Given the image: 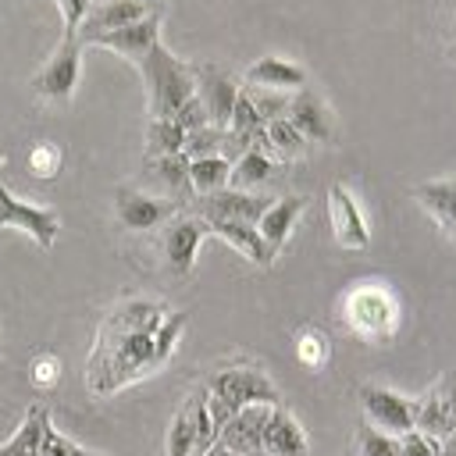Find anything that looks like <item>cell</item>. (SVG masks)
I'll list each match as a JSON object with an SVG mask.
<instances>
[{"mask_svg": "<svg viewBox=\"0 0 456 456\" xmlns=\"http://www.w3.org/2000/svg\"><path fill=\"white\" fill-rule=\"evenodd\" d=\"M28 378H32V385L50 388V385L61 378V363H57V356H50V353L36 356V360H32V367H28Z\"/></svg>", "mask_w": 456, "mask_h": 456, "instance_id": "74e56055", "label": "cell"}, {"mask_svg": "<svg viewBox=\"0 0 456 456\" xmlns=\"http://www.w3.org/2000/svg\"><path fill=\"white\" fill-rule=\"evenodd\" d=\"M146 171H150L164 189H171V192H178V196L192 192V189H189V157H185V153L150 157V160H146Z\"/></svg>", "mask_w": 456, "mask_h": 456, "instance_id": "484cf974", "label": "cell"}, {"mask_svg": "<svg viewBox=\"0 0 456 456\" xmlns=\"http://www.w3.org/2000/svg\"><path fill=\"white\" fill-rule=\"evenodd\" d=\"M260 445H264V456H306V449H310L299 420L281 406H271Z\"/></svg>", "mask_w": 456, "mask_h": 456, "instance_id": "ac0fdd59", "label": "cell"}, {"mask_svg": "<svg viewBox=\"0 0 456 456\" xmlns=\"http://www.w3.org/2000/svg\"><path fill=\"white\" fill-rule=\"evenodd\" d=\"M360 406L370 428L399 438L406 431H413V399H403L381 385H363L360 388Z\"/></svg>", "mask_w": 456, "mask_h": 456, "instance_id": "ba28073f", "label": "cell"}, {"mask_svg": "<svg viewBox=\"0 0 456 456\" xmlns=\"http://www.w3.org/2000/svg\"><path fill=\"white\" fill-rule=\"evenodd\" d=\"M303 207H306V196H281V200H271V207H267L264 217L256 221V232H260V239L267 242V249H271L274 256L281 253L285 239L292 235V228H296V221H299V214H303Z\"/></svg>", "mask_w": 456, "mask_h": 456, "instance_id": "d6986e66", "label": "cell"}, {"mask_svg": "<svg viewBox=\"0 0 456 456\" xmlns=\"http://www.w3.org/2000/svg\"><path fill=\"white\" fill-rule=\"evenodd\" d=\"M207 235V221L196 214H175L160 232V253L175 274H189L196 264V249Z\"/></svg>", "mask_w": 456, "mask_h": 456, "instance_id": "9c48e42d", "label": "cell"}, {"mask_svg": "<svg viewBox=\"0 0 456 456\" xmlns=\"http://www.w3.org/2000/svg\"><path fill=\"white\" fill-rule=\"evenodd\" d=\"M267 207H271V196L242 192V189H217V192L196 200V217H203V221H246V224H256Z\"/></svg>", "mask_w": 456, "mask_h": 456, "instance_id": "30bf717a", "label": "cell"}, {"mask_svg": "<svg viewBox=\"0 0 456 456\" xmlns=\"http://www.w3.org/2000/svg\"><path fill=\"white\" fill-rule=\"evenodd\" d=\"M61 160H64V153H61L57 142H36L28 150V171L36 178H53L61 171Z\"/></svg>", "mask_w": 456, "mask_h": 456, "instance_id": "d6a6232c", "label": "cell"}, {"mask_svg": "<svg viewBox=\"0 0 456 456\" xmlns=\"http://www.w3.org/2000/svg\"><path fill=\"white\" fill-rule=\"evenodd\" d=\"M142 82H146V100H150V118H175V110L196 96V78L192 64L178 61L164 43H157L142 61H139Z\"/></svg>", "mask_w": 456, "mask_h": 456, "instance_id": "3957f363", "label": "cell"}, {"mask_svg": "<svg viewBox=\"0 0 456 456\" xmlns=\"http://www.w3.org/2000/svg\"><path fill=\"white\" fill-rule=\"evenodd\" d=\"M221 139H224V128H214V125L196 128V132L185 135L182 153H185L189 160H200V157H221Z\"/></svg>", "mask_w": 456, "mask_h": 456, "instance_id": "f546056e", "label": "cell"}, {"mask_svg": "<svg viewBox=\"0 0 456 456\" xmlns=\"http://www.w3.org/2000/svg\"><path fill=\"white\" fill-rule=\"evenodd\" d=\"M456 428V370H449L428 395L413 399V431L431 442H442Z\"/></svg>", "mask_w": 456, "mask_h": 456, "instance_id": "8992f818", "label": "cell"}, {"mask_svg": "<svg viewBox=\"0 0 456 456\" xmlns=\"http://www.w3.org/2000/svg\"><path fill=\"white\" fill-rule=\"evenodd\" d=\"M264 139H267V157L271 160H292L306 153V139L299 135V128L289 118H274L264 125Z\"/></svg>", "mask_w": 456, "mask_h": 456, "instance_id": "603a6c76", "label": "cell"}, {"mask_svg": "<svg viewBox=\"0 0 456 456\" xmlns=\"http://www.w3.org/2000/svg\"><path fill=\"white\" fill-rule=\"evenodd\" d=\"M246 86H260V89H278V93H299L306 89V71L285 57H260L256 64L246 68Z\"/></svg>", "mask_w": 456, "mask_h": 456, "instance_id": "ffe728a7", "label": "cell"}, {"mask_svg": "<svg viewBox=\"0 0 456 456\" xmlns=\"http://www.w3.org/2000/svg\"><path fill=\"white\" fill-rule=\"evenodd\" d=\"M36 456H89V452H86L82 445H75L71 438L57 435V431H53V424H46V428H43V438H39Z\"/></svg>", "mask_w": 456, "mask_h": 456, "instance_id": "e575fe53", "label": "cell"}, {"mask_svg": "<svg viewBox=\"0 0 456 456\" xmlns=\"http://www.w3.org/2000/svg\"><path fill=\"white\" fill-rule=\"evenodd\" d=\"M182 328H185V314H182V310H178V314H164V321H160L157 331H153V353H157V363H164V360L171 356V349H175Z\"/></svg>", "mask_w": 456, "mask_h": 456, "instance_id": "1f68e13d", "label": "cell"}, {"mask_svg": "<svg viewBox=\"0 0 456 456\" xmlns=\"http://www.w3.org/2000/svg\"><path fill=\"white\" fill-rule=\"evenodd\" d=\"M78 75H82V43H78V36H64L61 46L53 50V57L36 71L32 93L50 103H68L78 86Z\"/></svg>", "mask_w": 456, "mask_h": 456, "instance_id": "5b68a950", "label": "cell"}, {"mask_svg": "<svg viewBox=\"0 0 456 456\" xmlns=\"http://www.w3.org/2000/svg\"><path fill=\"white\" fill-rule=\"evenodd\" d=\"M192 78H196V96H200L210 125L228 128L232 107H235V96H239V86L232 82V75L221 71L217 64H192Z\"/></svg>", "mask_w": 456, "mask_h": 456, "instance_id": "7c38bea8", "label": "cell"}, {"mask_svg": "<svg viewBox=\"0 0 456 456\" xmlns=\"http://www.w3.org/2000/svg\"><path fill=\"white\" fill-rule=\"evenodd\" d=\"M242 93L249 96L253 110L260 114V121H274V118H285L289 114V100L292 93H278V89H260V86H242Z\"/></svg>", "mask_w": 456, "mask_h": 456, "instance_id": "83f0119b", "label": "cell"}, {"mask_svg": "<svg viewBox=\"0 0 456 456\" xmlns=\"http://www.w3.org/2000/svg\"><path fill=\"white\" fill-rule=\"evenodd\" d=\"M435 449H438V442L424 438L420 431H406L395 438V456H435Z\"/></svg>", "mask_w": 456, "mask_h": 456, "instance_id": "8d00e7d4", "label": "cell"}, {"mask_svg": "<svg viewBox=\"0 0 456 456\" xmlns=\"http://www.w3.org/2000/svg\"><path fill=\"white\" fill-rule=\"evenodd\" d=\"M267 413L271 406L264 403H253V406H242L221 431H217V442L224 449H232L235 456H264V424H267Z\"/></svg>", "mask_w": 456, "mask_h": 456, "instance_id": "2e32d148", "label": "cell"}, {"mask_svg": "<svg viewBox=\"0 0 456 456\" xmlns=\"http://www.w3.org/2000/svg\"><path fill=\"white\" fill-rule=\"evenodd\" d=\"M182 146H185V132L171 118H150V125H146V160L182 153Z\"/></svg>", "mask_w": 456, "mask_h": 456, "instance_id": "4316f807", "label": "cell"}, {"mask_svg": "<svg viewBox=\"0 0 456 456\" xmlns=\"http://www.w3.org/2000/svg\"><path fill=\"white\" fill-rule=\"evenodd\" d=\"M196 452V424L189 406H182L167 428V456H192Z\"/></svg>", "mask_w": 456, "mask_h": 456, "instance_id": "f1b7e54d", "label": "cell"}, {"mask_svg": "<svg viewBox=\"0 0 456 456\" xmlns=\"http://www.w3.org/2000/svg\"><path fill=\"white\" fill-rule=\"evenodd\" d=\"M328 217H331V232H335V242L346 246V249H363L370 242V232H367V221L353 200V192L335 182L328 189Z\"/></svg>", "mask_w": 456, "mask_h": 456, "instance_id": "9a60e30c", "label": "cell"}, {"mask_svg": "<svg viewBox=\"0 0 456 456\" xmlns=\"http://www.w3.org/2000/svg\"><path fill=\"white\" fill-rule=\"evenodd\" d=\"M200 456H235V452H232V449H224L221 442H214V445H207Z\"/></svg>", "mask_w": 456, "mask_h": 456, "instance_id": "ab89813d", "label": "cell"}, {"mask_svg": "<svg viewBox=\"0 0 456 456\" xmlns=\"http://www.w3.org/2000/svg\"><path fill=\"white\" fill-rule=\"evenodd\" d=\"M114 210H118V221L125 228L150 232L160 221H171L178 214V200H157V196H146V192H135V189H118Z\"/></svg>", "mask_w": 456, "mask_h": 456, "instance_id": "5bb4252c", "label": "cell"}, {"mask_svg": "<svg viewBox=\"0 0 456 456\" xmlns=\"http://www.w3.org/2000/svg\"><path fill=\"white\" fill-rule=\"evenodd\" d=\"M296 356H299V363L310 367V370L324 367V360H328V338H324V331L303 328L299 338H296Z\"/></svg>", "mask_w": 456, "mask_h": 456, "instance_id": "4dcf8cb0", "label": "cell"}, {"mask_svg": "<svg viewBox=\"0 0 456 456\" xmlns=\"http://www.w3.org/2000/svg\"><path fill=\"white\" fill-rule=\"evenodd\" d=\"M228 175H232V164L224 157L189 160V189L200 192V196H210L217 189H228Z\"/></svg>", "mask_w": 456, "mask_h": 456, "instance_id": "d4e9b609", "label": "cell"}, {"mask_svg": "<svg viewBox=\"0 0 456 456\" xmlns=\"http://www.w3.org/2000/svg\"><path fill=\"white\" fill-rule=\"evenodd\" d=\"M61 18H64V36H78V25L86 21L93 0H57Z\"/></svg>", "mask_w": 456, "mask_h": 456, "instance_id": "f35d334b", "label": "cell"}, {"mask_svg": "<svg viewBox=\"0 0 456 456\" xmlns=\"http://www.w3.org/2000/svg\"><path fill=\"white\" fill-rule=\"evenodd\" d=\"M285 118L299 128V135H303L306 142H331V139H335L331 114H328V107L321 103V96H314L310 89L292 93V100H289V114H285Z\"/></svg>", "mask_w": 456, "mask_h": 456, "instance_id": "e0dca14e", "label": "cell"}, {"mask_svg": "<svg viewBox=\"0 0 456 456\" xmlns=\"http://www.w3.org/2000/svg\"><path fill=\"white\" fill-rule=\"evenodd\" d=\"M46 424H50V410L43 403H32L28 413H25V420H21V428L0 445V456H36Z\"/></svg>", "mask_w": 456, "mask_h": 456, "instance_id": "7402d4cb", "label": "cell"}, {"mask_svg": "<svg viewBox=\"0 0 456 456\" xmlns=\"http://www.w3.org/2000/svg\"><path fill=\"white\" fill-rule=\"evenodd\" d=\"M0 228H18V232L32 235L36 246L50 249L53 239H57V232H61V217H57V210L25 203V200H18L14 192H7L0 185Z\"/></svg>", "mask_w": 456, "mask_h": 456, "instance_id": "52a82bcc", "label": "cell"}, {"mask_svg": "<svg viewBox=\"0 0 456 456\" xmlns=\"http://www.w3.org/2000/svg\"><path fill=\"white\" fill-rule=\"evenodd\" d=\"M160 321L164 306L153 299H125L103 317L86 360V385L93 395H110L160 367L153 353V331Z\"/></svg>", "mask_w": 456, "mask_h": 456, "instance_id": "6da1fadb", "label": "cell"}, {"mask_svg": "<svg viewBox=\"0 0 456 456\" xmlns=\"http://www.w3.org/2000/svg\"><path fill=\"white\" fill-rule=\"evenodd\" d=\"M185 135L189 132H196V128H207L210 125V118H207V110H203V103H200V96H192V100H185L178 110H175V118H171Z\"/></svg>", "mask_w": 456, "mask_h": 456, "instance_id": "d590c367", "label": "cell"}, {"mask_svg": "<svg viewBox=\"0 0 456 456\" xmlns=\"http://www.w3.org/2000/svg\"><path fill=\"white\" fill-rule=\"evenodd\" d=\"M203 388H207V410H210L214 431H221L242 406H253V403L278 406L274 381L260 367H249V363H235V367L210 374Z\"/></svg>", "mask_w": 456, "mask_h": 456, "instance_id": "7a4b0ae2", "label": "cell"}, {"mask_svg": "<svg viewBox=\"0 0 456 456\" xmlns=\"http://www.w3.org/2000/svg\"><path fill=\"white\" fill-rule=\"evenodd\" d=\"M160 18H164V11H157V14H150V18H139V21H132V25H121V28L100 32V36H93L89 43H93V46H107V50L128 57L132 64H139V61L160 43Z\"/></svg>", "mask_w": 456, "mask_h": 456, "instance_id": "4fadbf2b", "label": "cell"}, {"mask_svg": "<svg viewBox=\"0 0 456 456\" xmlns=\"http://www.w3.org/2000/svg\"><path fill=\"white\" fill-rule=\"evenodd\" d=\"M342 317L353 328V335H360L367 342H388L395 331V321H399V306L385 285L363 281V285L349 289V296L342 303Z\"/></svg>", "mask_w": 456, "mask_h": 456, "instance_id": "277c9868", "label": "cell"}, {"mask_svg": "<svg viewBox=\"0 0 456 456\" xmlns=\"http://www.w3.org/2000/svg\"><path fill=\"white\" fill-rule=\"evenodd\" d=\"M207 235H217L224 239L228 246H235L246 260H253L256 267H271L274 264V253L267 249V242L260 239L256 224H246V221H207Z\"/></svg>", "mask_w": 456, "mask_h": 456, "instance_id": "44dd1931", "label": "cell"}, {"mask_svg": "<svg viewBox=\"0 0 456 456\" xmlns=\"http://www.w3.org/2000/svg\"><path fill=\"white\" fill-rule=\"evenodd\" d=\"M157 11H164V0H100V4L89 7L86 21L78 25V43L86 46L93 36L121 28V25H132V21L150 18Z\"/></svg>", "mask_w": 456, "mask_h": 456, "instance_id": "8fae6325", "label": "cell"}, {"mask_svg": "<svg viewBox=\"0 0 456 456\" xmlns=\"http://www.w3.org/2000/svg\"><path fill=\"white\" fill-rule=\"evenodd\" d=\"M274 175V160L264 153V150H249L242 153L235 164H232V175H228V189H256L264 182H271Z\"/></svg>", "mask_w": 456, "mask_h": 456, "instance_id": "cb8c5ba5", "label": "cell"}, {"mask_svg": "<svg viewBox=\"0 0 456 456\" xmlns=\"http://www.w3.org/2000/svg\"><path fill=\"white\" fill-rule=\"evenodd\" d=\"M356 456H395V438L363 420L356 431Z\"/></svg>", "mask_w": 456, "mask_h": 456, "instance_id": "836d02e7", "label": "cell"}]
</instances>
